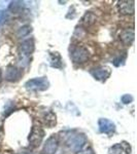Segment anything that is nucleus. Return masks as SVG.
<instances>
[{
	"label": "nucleus",
	"mask_w": 137,
	"mask_h": 154,
	"mask_svg": "<svg viewBox=\"0 0 137 154\" xmlns=\"http://www.w3.org/2000/svg\"><path fill=\"white\" fill-rule=\"evenodd\" d=\"M119 11L122 14H132L134 12V2L133 1L119 2Z\"/></svg>",
	"instance_id": "obj_11"
},
{
	"label": "nucleus",
	"mask_w": 137,
	"mask_h": 154,
	"mask_svg": "<svg viewBox=\"0 0 137 154\" xmlns=\"http://www.w3.org/2000/svg\"><path fill=\"white\" fill-rule=\"evenodd\" d=\"M20 51H21V56L23 58H28L32 51H34L33 39H27L24 42H22L21 46H20Z\"/></svg>",
	"instance_id": "obj_9"
},
{
	"label": "nucleus",
	"mask_w": 137,
	"mask_h": 154,
	"mask_svg": "<svg viewBox=\"0 0 137 154\" xmlns=\"http://www.w3.org/2000/svg\"><path fill=\"white\" fill-rule=\"evenodd\" d=\"M22 72L14 66H8L5 71V78L8 81H17L21 77Z\"/></svg>",
	"instance_id": "obj_10"
},
{
	"label": "nucleus",
	"mask_w": 137,
	"mask_h": 154,
	"mask_svg": "<svg viewBox=\"0 0 137 154\" xmlns=\"http://www.w3.org/2000/svg\"><path fill=\"white\" fill-rule=\"evenodd\" d=\"M98 125H99V130H100L101 133L106 134V135H111V134H113L114 130H116V126H114L113 123L110 120L105 118L99 119Z\"/></svg>",
	"instance_id": "obj_8"
},
{
	"label": "nucleus",
	"mask_w": 137,
	"mask_h": 154,
	"mask_svg": "<svg viewBox=\"0 0 137 154\" xmlns=\"http://www.w3.org/2000/svg\"><path fill=\"white\" fill-rule=\"evenodd\" d=\"M76 154H94L93 150L91 148H86L84 150H79L76 152Z\"/></svg>",
	"instance_id": "obj_19"
},
{
	"label": "nucleus",
	"mask_w": 137,
	"mask_h": 154,
	"mask_svg": "<svg viewBox=\"0 0 137 154\" xmlns=\"http://www.w3.org/2000/svg\"><path fill=\"white\" fill-rule=\"evenodd\" d=\"M51 64H52V66L55 67V68H61L62 60H61V57H60V54L58 53H55V54H52Z\"/></svg>",
	"instance_id": "obj_15"
},
{
	"label": "nucleus",
	"mask_w": 137,
	"mask_h": 154,
	"mask_svg": "<svg viewBox=\"0 0 137 154\" xmlns=\"http://www.w3.org/2000/svg\"><path fill=\"white\" fill-rule=\"evenodd\" d=\"M119 38L124 44H131L134 40V31L133 30H124L119 34Z\"/></svg>",
	"instance_id": "obj_12"
},
{
	"label": "nucleus",
	"mask_w": 137,
	"mask_h": 154,
	"mask_svg": "<svg viewBox=\"0 0 137 154\" xmlns=\"http://www.w3.org/2000/svg\"><path fill=\"white\" fill-rule=\"evenodd\" d=\"M5 19H6V14H5V12L2 11H0V24L3 23V22L5 21Z\"/></svg>",
	"instance_id": "obj_20"
},
{
	"label": "nucleus",
	"mask_w": 137,
	"mask_h": 154,
	"mask_svg": "<svg viewBox=\"0 0 137 154\" xmlns=\"http://www.w3.org/2000/svg\"><path fill=\"white\" fill-rule=\"evenodd\" d=\"M132 101H133V97L130 95H125L122 97V102H123L124 104H129V103H131Z\"/></svg>",
	"instance_id": "obj_18"
},
{
	"label": "nucleus",
	"mask_w": 137,
	"mask_h": 154,
	"mask_svg": "<svg viewBox=\"0 0 137 154\" xmlns=\"http://www.w3.org/2000/svg\"><path fill=\"white\" fill-rule=\"evenodd\" d=\"M96 21V16L94 14H92L91 11H88L84 14V17L81 20V24L84 25L86 27H89L91 25H93Z\"/></svg>",
	"instance_id": "obj_13"
},
{
	"label": "nucleus",
	"mask_w": 137,
	"mask_h": 154,
	"mask_svg": "<svg viewBox=\"0 0 137 154\" xmlns=\"http://www.w3.org/2000/svg\"><path fill=\"white\" fill-rule=\"evenodd\" d=\"M91 74L94 77H95L97 80L104 81V80H106V79H107L109 76H110L111 70H110V68H108V67L102 66V67H98V68L92 70Z\"/></svg>",
	"instance_id": "obj_6"
},
{
	"label": "nucleus",
	"mask_w": 137,
	"mask_h": 154,
	"mask_svg": "<svg viewBox=\"0 0 137 154\" xmlns=\"http://www.w3.org/2000/svg\"><path fill=\"white\" fill-rule=\"evenodd\" d=\"M21 8H22V2H20V1L11 2V4L9 5V11L12 12H17Z\"/></svg>",
	"instance_id": "obj_17"
},
{
	"label": "nucleus",
	"mask_w": 137,
	"mask_h": 154,
	"mask_svg": "<svg viewBox=\"0 0 137 154\" xmlns=\"http://www.w3.org/2000/svg\"><path fill=\"white\" fill-rule=\"evenodd\" d=\"M25 86H26L27 89H30V91H46L49 88V81L46 77H39V78H34L27 81Z\"/></svg>",
	"instance_id": "obj_3"
},
{
	"label": "nucleus",
	"mask_w": 137,
	"mask_h": 154,
	"mask_svg": "<svg viewBox=\"0 0 137 154\" xmlns=\"http://www.w3.org/2000/svg\"><path fill=\"white\" fill-rule=\"evenodd\" d=\"M43 121H44V125L46 126H49V128H53L54 125H56L57 120H56V115H55V113L51 112V111H49V113H46L43 117Z\"/></svg>",
	"instance_id": "obj_14"
},
{
	"label": "nucleus",
	"mask_w": 137,
	"mask_h": 154,
	"mask_svg": "<svg viewBox=\"0 0 137 154\" xmlns=\"http://www.w3.org/2000/svg\"><path fill=\"white\" fill-rule=\"evenodd\" d=\"M109 154H130L131 147L128 143L122 142L113 145V147L109 148Z\"/></svg>",
	"instance_id": "obj_7"
},
{
	"label": "nucleus",
	"mask_w": 137,
	"mask_h": 154,
	"mask_svg": "<svg viewBox=\"0 0 137 154\" xmlns=\"http://www.w3.org/2000/svg\"><path fill=\"white\" fill-rule=\"evenodd\" d=\"M43 136H44V131L42 130L40 125H39V123L34 125L33 128H32L30 137H29L30 145H31L32 147H37V146H39V144L41 143L42 139H43Z\"/></svg>",
	"instance_id": "obj_4"
},
{
	"label": "nucleus",
	"mask_w": 137,
	"mask_h": 154,
	"mask_svg": "<svg viewBox=\"0 0 137 154\" xmlns=\"http://www.w3.org/2000/svg\"><path fill=\"white\" fill-rule=\"evenodd\" d=\"M30 32H31V27H30V26H24L18 31V36L19 37H24V36L28 35Z\"/></svg>",
	"instance_id": "obj_16"
},
{
	"label": "nucleus",
	"mask_w": 137,
	"mask_h": 154,
	"mask_svg": "<svg viewBox=\"0 0 137 154\" xmlns=\"http://www.w3.org/2000/svg\"><path fill=\"white\" fill-rule=\"evenodd\" d=\"M0 82H1V70H0Z\"/></svg>",
	"instance_id": "obj_21"
},
{
	"label": "nucleus",
	"mask_w": 137,
	"mask_h": 154,
	"mask_svg": "<svg viewBox=\"0 0 137 154\" xmlns=\"http://www.w3.org/2000/svg\"><path fill=\"white\" fill-rule=\"evenodd\" d=\"M70 58L74 63L83 64L88 61L89 51L84 46H74L70 51Z\"/></svg>",
	"instance_id": "obj_2"
},
{
	"label": "nucleus",
	"mask_w": 137,
	"mask_h": 154,
	"mask_svg": "<svg viewBox=\"0 0 137 154\" xmlns=\"http://www.w3.org/2000/svg\"><path fill=\"white\" fill-rule=\"evenodd\" d=\"M59 146V141L58 138L56 136L53 135L46 140V144H44L43 147V153L44 154H55L58 149Z\"/></svg>",
	"instance_id": "obj_5"
},
{
	"label": "nucleus",
	"mask_w": 137,
	"mask_h": 154,
	"mask_svg": "<svg viewBox=\"0 0 137 154\" xmlns=\"http://www.w3.org/2000/svg\"><path fill=\"white\" fill-rule=\"evenodd\" d=\"M86 142H87V138L83 134H74V133H70V131L67 133L65 143L72 150L79 151L84 147Z\"/></svg>",
	"instance_id": "obj_1"
}]
</instances>
